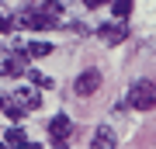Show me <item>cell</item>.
<instances>
[{"label":"cell","instance_id":"5","mask_svg":"<svg viewBox=\"0 0 156 149\" xmlns=\"http://www.w3.org/2000/svg\"><path fill=\"white\" fill-rule=\"evenodd\" d=\"M97 35L104 38V45H122L128 31H125V24H118V21H115V24H101V28H97Z\"/></svg>","mask_w":156,"mask_h":149},{"label":"cell","instance_id":"12","mask_svg":"<svg viewBox=\"0 0 156 149\" xmlns=\"http://www.w3.org/2000/svg\"><path fill=\"white\" fill-rule=\"evenodd\" d=\"M132 4H135V0H111V11H115V17H118V21L132 14Z\"/></svg>","mask_w":156,"mask_h":149},{"label":"cell","instance_id":"11","mask_svg":"<svg viewBox=\"0 0 156 149\" xmlns=\"http://www.w3.org/2000/svg\"><path fill=\"white\" fill-rule=\"evenodd\" d=\"M24 73H28V80H31V87H45V90H49L52 87V76H45V73H38V69H24Z\"/></svg>","mask_w":156,"mask_h":149},{"label":"cell","instance_id":"14","mask_svg":"<svg viewBox=\"0 0 156 149\" xmlns=\"http://www.w3.org/2000/svg\"><path fill=\"white\" fill-rule=\"evenodd\" d=\"M7 28H11V21H7V17H0V31H7Z\"/></svg>","mask_w":156,"mask_h":149},{"label":"cell","instance_id":"7","mask_svg":"<svg viewBox=\"0 0 156 149\" xmlns=\"http://www.w3.org/2000/svg\"><path fill=\"white\" fill-rule=\"evenodd\" d=\"M94 146H97V149H115V146H118V135H115L108 125H101L97 132H94Z\"/></svg>","mask_w":156,"mask_h":149},{"label":"cell","instance_id":"6","mask_svg":"<svg viewBox=\"0 0 156 149\" xmlns=\"http://www.w3.org/2000/svg\"><path fill=\"white\" fill-rule=\"evenodd\" d=\"M17 101H21V108L24 111H35L42 104V94H38V87H17V94H14Z\"/></svg>","mask_w":156,"mask_h":149},{"label":"cell","instance_id":"13","mask_svg":"<svg viewBox=\"0 0 156 149\" xmlns=\"http://www.w3.org/2000/svg\"><path fill=\"white\" fill-rule=\"evenodd\" d=\"M80 4H83V7H108L111 0H80Z\"/></svg>","mask_w":156,"mask_h":149},{"label":"cell","instance_id":"8","mask_svg":"<svg viewBox=\"0 0 156 149\" xmlns=\"http://www.w3.org/2000/svg\"><path fill=\"white\" fill-rule=\"evenodd\" d=\"M0 111H4L7 118H14V122H17V118H24V108H21V101H17V97H0Z\"/></svg>","mask_w":156,"mask_h":149},{"label":"cell","instance_id":"3","mask_svg":"<svg viewBox=\"0 0 156 149\" xmlns=\"http://www.w3.org/2000/svg\"><path fill=\"white\" fill-rule=\"evenodd\" d=\"M69 135H73V118H66V115H56V118L49 122V139H52L56 146H62Z\"/></svg>","mask_w":156,"mask_h":149},{"label":"cell","instance_id":"2","mask_svg":"<svg viewBox=\"0 0 156 149\" xmlns=\"http://www.w3.org/2000/svg\"><path fill=\"white\" fill-rule=\"evenodd\" d=\"M97 90H101V69H83L73 80V94L76 97H94Z\"/></svg>","mask_w":156,"mask_h":149},{"label":"cell","instance_id":"4","mask_svg":"<svg viewBox=\"0 0 156 149\" xmlns=\"http://www.w3.org/2000/svg\"><path fill=\"white\" fill-rule=\"evenodd\" d=\"M24 69H28V52H21V49L14 55H7L4 66H0V73H7V76H24Z\"/></svg>","mask_w":156,"mask_h":149},{"label":"cell","instance_id":"9","mask_svg":"<svg viewBox=\"0 0 156 149\" xmlns=\"http://www.w3.org/2000/svg\"><path fill=\"white\" fill-rule=\"evenodd\" d=\"M4 146H28V132H24L21 125H11L4 132Z\"/></svg>","mask_w":156,"mask_h":149},{"label":"cell","instance_id":"1","mask_svg":"<svg viewBox=\"0 0 156 149\" xmlns=\"http://www.w3.org/2000/svg\"><path fill=\"white\" fill-rule=\"evenodd\" d=\"M128 108H135V111H153V108H156V83H153V80H139L132 90H128Z\"/></svg>","mask_w":156,"mask_h":149},{"label":"cell","instance_id":"10","mask_svg":"<svg viewBox=\"0 0 156 149\" xmlns=\"http://www.w3.org/2000/svg\"><path fill=\"white\" fill-rule=\"evenodd\" d=\"M28 59H45V55H52V45L49 42H28Z\"/></svg>","mask_w":156,"mask_h":149}]
</instances>
